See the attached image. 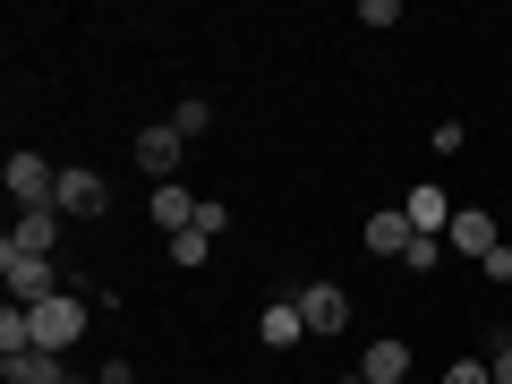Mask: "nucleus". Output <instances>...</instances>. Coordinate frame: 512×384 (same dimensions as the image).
<instances>
[{
  "label": "nucleus",
  "mask_w": 512,
  "mask_h": 384,
  "mask_svg": "<svg viewBox=\"0 0 512 384\" xmlns=\"http://www.w3.org/2000/svg\"><path fill=\"white\" fill-rule=\"evenodd\" d=\"M26 316H35V350H52V359L86 342V299H77V291H60V299H35Z\"/></svg>",
  "instance_id": "nucleus-1"
},
{
  "label": "nucleus",
  "mask_w": 512,
  "mask_h": 384,
  "mask_svg": "<svg viewBox=\"0 0 512 384\" xmlns=\"http://www.w3.org/2000/svg\"><path fill=\"white\" fill-rule=\"evenodd\" d=\"M52 205H60L69 222H103V214H111V180H103V171H86V163H60Z\"/></svg>",
  "instance_id": "nucleus-2"
},
{
  "label": "nucleus",
  "mask_w": 512,
  "mask_h": 384,
  "mask_svg": "<svg viewBox=\"0 0 512 384\" xmlns=\"http://www.w3.org/2000/svg\"><path fill=\"white\" fill-rule=\"evenodd\" d=\"M0 274H9V299H18V308L60 299V265H52V256H26V248H9V239H0Z\"/></svg>",
  "instance_id": "nucleus-3"
},
{
  "label": "nucleus",
  "mask_w": 512,
  "mask_h": 384,
  "mask_svg": "<svg viewBox=\"0 0 512 384\" xmlns=\"http://www.w3.org/2000/svg\"><path fill=\"white\" fill-rule=\"evenodd\" d=\"M180 154H188V137H180L171 120H146V128H137V171H146L154 188L180 180Z\"/></svg>",
  "instance_id": "nucleus-4"
},
{
  "label": "nucleus",
  "mask_w": 512,
  "mask_h": 384,
  "mask_svg": "<svg viewBox=\"0 0 512 384\" xmlns=\"http://www.w3.org/2000/svg\"><path fill=\"white\" fill-rule=\"evenodd\" d=\"M0 180H9V197H18V214L26 205H52V188H60V163H43V154H9V163H0Z\"/></svg>",
  "instance_id": "nucleus-5"
},
{
  "label": "nucleus",
  "mask_w": 512,
  "mask_h": 384,
  "mask_svg": "<svg viewBox=\"0 0 512 384\" xmlns=\"http://www.w3.org/2000/svg\"><path fill=\"white\" fill-rule=\"evenodd\" d=\"M299 316H308L316 342H333V333H350V291L342 282H308V291H299Z\"/></svg>",
  "instance_id": "nucleus-6"
},
{
  "label": "nucleus",
  "mask_w": 512,
  "mask_h": 384,
  "mask_svg": "<svg viewBox=\"0 0 512 384\" xmlns=\"http://www.w3.org/2000/svg\"><path fill=\"white\" fill-rule=\"evenodd\" d=\"M60 231H69V214H60V205H26V214L9 222V248H26V256H52V248H60Z\"/></svg>",
  "instance_id": "nucleus-7"
},
{
  "label": "nucleus",
  "mask_w": 512,
  "mask_h": 384,
  "mask_svg": "<svg viewBox=\"0 0 512 384\" xmlns=\"http://www.w3.org/2000/svg\"><path fill=\"white\" fill-rule=\"evenodd\" d=\"M410 367H419V359H410L402 333H376V342L359 350V376H367V384H410Z\"/></svg>",
  "instance_id": "nucleus-8"
},
{
  "label": "nucleus",
  "mask_w": 512,
  "mask_h": 384,
  "mask_svg": "<svg viewBox=\"0 0 512 384\" xmlns=\"http://www.w3.org/2000/svg\"><path fill=\"white\" fill-rule=\"evenodd\" d=\"M402 214H410V231H419V239H444V231H453V214H461V205L444 197L436 180H419V188L402 197Z\"/></svg>",
  "instance_id": "nucleus-9"
},
{
  "label": "nucleus",
  "mask_w": 512,
  "mask_h": 384,
  "mask_svg": "<svg viewBox=\"0 0 512 384\" xmlns=\"http://www.w3.org/2000/svg\"><path fill=\"white\" fill-rule=\"evenodd\" d=\"M256 342H265V350H299V342H308V316H299V299H265V316H256Z\"/></svg>",
  "instance_id": "nucleus-10"
},
{
  "label": "nucleus",
  "mask_w": 512,
  "mask_h": 384,
  "mask_svg": "<svg viewBox=\"0 0 512 384\" xmlns=\"http://www.w3.org/2000/svg\"><path fill=\"white\" fill-rule=\"evenodd\" d=\"M359 239H367L376 256H393V265H402L419 231H410V214H402V205H384V214H367V222H359Z\"/></svg>",
  "instance_id": "nucleus-11"
},
{
  "label": "nucleus",
  "mask_w": 512,
  "mask_h": 384,
  "mask_svg": "<svg viewBox=\"0 0 512 384\" xmlns=\"http://www.w3.org/2000/svg\"><path fill=\"white\" fill-rule=\"evenodd\" d=\"M444 248H461V256H478V265H487V256L504 248V239H495V214H478V205H461V214H453V231H444Z\"/></svg>",
  "instance_id": "nucleus-12"
},
{
  "label": "nucleus",
  "mask_w": 512,
  "mask_h": 384,
  "mask_svg": "<svg viewBox=\"0 0 512 384\" xmlns=\"http://www.w3.org/2000/svg\"><path fill=\"white\" fill-rule=\"evenodd\" d=\"M197 205H205V197H188L180 180H163V188H154V231H171V239L197 231Z\"/></svg>",
  "instance_id": "nucleus-13"
},
{
  "label": "nucleus",
  "mask_w": 512,
  "mask_h": 384,
  "mask_svg": "<svg viewBox=\"0 0 512 384\" xmlns=\"http://www.w3.org/2000/svg\"><path fill=\"white\" fill-rule=\"evenodd\" d=\"M9 384H69V367H60L52 350H18V359H9Z\"/></svg>",
  "instance_id": "nucleus-14"
},
{
  "label": "nucleus",
  "mask_w": 512,
  "mask_h": 384,
  "mask_svg": "<svg viewBox=\"0 0 512 384\" xmlns=\"http://www.w3.org/2000/svg\"><path fill=\"white\" fill-rule=\"evenodd\" d=\"M171 128H180V137H205V128H214V103H205V94H180V103H171Z\"/></svg>",
  "instance_id": "nucleus-15"
},
{
  "label": "nucleus",
  "mask_w": 512,
  "mask_h": 384,
  "mask_svg": "<svg viewBox=\"0 0 512 384\" xmlns=\"http://www.w3.org/2000/svg\"><path fill=\"white\" fill-rule=\"evenodd\" d=\"M205 256H214V239H205V231H180V239H171V265H180V274H197Z\"/></svg>",
  "instance_id": "nucleus-16"
},
{
  "label": "nucleus",
  "mask_w": 512,
  "mask_h": 384,
  "mask_svg": "<svg viewBox=\"0 0 512 384\" xmlns=\"http://www.w3.org/2000/svg\"><path fill=\"white\" fill-rule=\"evenodd\" d=\"M402 265H410V274H436V265H444V239H410Z\"/></svg>",
  "instance_id": "nucleus-17"
},
{
  "label": "nucleus",
  "mask_w": 512,
  "mask_h": 384,
  "mask_svg": "<svg viewBox=\"0 0 512 384\" xmlns=\"http://www.w3.org/2000/svg\"><path fill=\"white\" fill-rule=\"evenodd\" d=\"M444 384H495V367L487 359H453V367H444Z\"/></svg>",
  "instance_id": "nucleus-18"
},
{
  "label": "nucleus",
  "mask_w": 512,
  "mask_h": 384,
  "mask_svg": "<svg viewBox=\"0 0 512 384\" xmlns=\"http://www.w3.org/2000/svg\"><path fill=\"white\" fill-rule=\"evenodd\" d=\"M359 26H402V0H359Z\"/></svg>",
  "instance_id": "nucleus-19"
},
{
  "label": "nucleus",
  "mask_w": 512,
  "mask_h": 384,
  "mask_svg": "<svg viewBox=\"0 0 512 384\" xmlns=\"http://www.w3.org/2000/svg\"><path fill=\"white\" fill-rule=\"evenodd\" d=\"M197 231H205V239H214V231H231V205H222V197H205V205H197Z\"/></svg>",
  "instance_id": "nucleus-20"
},
{
  "label": "nucleus",
  "mask_w": 512,
  "mask_h": 384,
  "mask_svg": "<svg viewBox=\"0 0 512 384\" xmlns=\"http://www.w3.org/2000/svg\"><path fill=\"white\" fill-rule=\"evenodd\" d=\"M478 274H487V282H495V291H504V282H512V248H495V256H487V265H478Z\"/></svg>",
  "instance_id": "nucleus-21"
},
{
  "label": "nucleus",
  "mask_w": 512,
  "mask_h": 384,
  "mask_svg": "<svg viewBox=\"0 0 512 384\" xmlns=\"http://www.w3.org/2000/svg\"><path fill=\"white\" fill-rule=\"evenodd\" d=\"M94 384H137V367H128V359H103V367H94Z\"/></svg>",
  "instance_id": "nucleus-22"
},
{
  "label": "nucleus",
  "mask_w": 512,
  "mask_h": 384,
  "mask_svg": "<svg viewBox=\"0 0 512 384\" xmlns=\"http://www.w3.org/2000/svg\"><path fill=\"white\" fill-rule=\"evenodd\" d=\"M487 367H495V384H512V342H495V359H487Z\"/></svg>",
  "instance_id": "nucleus-23"
},
{
  "label": "nucleus",
  "mask_w": 512,
  "mask_h": 384,
  "mask_svg": "<svg viewBox=\"0 0 512 384\" xmlns=\"http://www.w3.org/2000/svg\"><path fill=\"white\" fill-rule=\"evenodd\" d=\"M333 384H367V376H359V367H350V376H333Z\"/></svg>",
  "instance_id": "nucleus-24"
},
{
  "label": "nucleus",
  "mask_w": 512,
  "mask_h": 384,
  "mask_svg": "<svg viewBox=\"0 0 512 384\" xmlns=\"http://www.w3.org/2000/svg\"><path fill=\"white\" fill-rule=\"evenodd\" d=\"M69 384H94V376H69Z\"/></svg>",
  "instance_id": "nucleus-25"
}]
</instances>
